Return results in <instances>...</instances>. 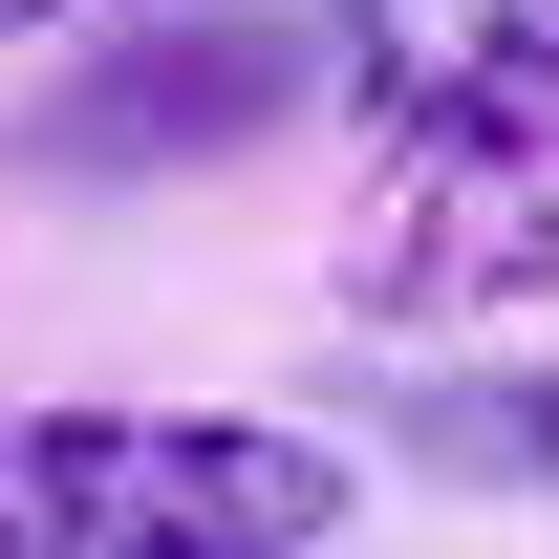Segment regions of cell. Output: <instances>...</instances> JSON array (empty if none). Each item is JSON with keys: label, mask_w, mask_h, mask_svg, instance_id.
Wrapping results in <instances>:
<instances>
[{"label": "cell", "mask_w": 559, "mask_h": 559, "mask_svg": "<svg viewBox=\"0 0 559 559\" xmlns=\"http://www.w3.org/2000/svg\"><path fill=\"white\" fill-rule=\"evenodd\" d=\"M345 452L259 409H0V559H301Z\"/></svg>", "instance_id": "cell-1"}, {"label": "cell", "mask_w": 559, "mask_h": 559, "mask_svg": "<svg viewBox=\"0 0 559 559\" xmlns=\"http://www.w3.org/2000/svg\"><path fill=\"white\" fill-rule=\"evenodd\" d=\"M366 301H388V323H495V301H559V194H516V173H409V215L366 237Z\"/></svg>", "instance_id": "cell-2"}, {"label": "cell", "mask_w": 559, "mask_h": 559, "mask_svg": "<svg viewBox=\"0 0 559 559\" xmlns=\"http://www.w3.org/2000/svg\"><path fill=\"white\" fill-rule=\"evenodd\" d=\"M280 86H301L280 44H130V66L66 108V151H151V130H194V151H215V130H259Z\"/></svg>", "instance_id": "cell-3"}, {"label": "cell", "mask_w": 559, "mask_h": 559, "mask_svg": "<svg viewBox=\"0 0 559 559\" xmlns=\"http://www.w3.org/2000/svg\"><path fill=\"white\" fill-rule=\"evenodd\" d=\"M430 452H452V474H559V366H516V388H430Z\"/></svg>", "instance_id": "cell-4"}, {"label": "cell", "mask_w": 559, "mask_h": 559, "mask_svg": "<svg viewBox=\"0 0 559 559\" xmlns=\"http://www.w3.org/2000/svg\"><path fill=\"white\" fill-rule=\"evenodd\" d=\"M0 22H22V0H0Z\"/></svg>", "instance_id": "cell-5"}]
</instances>
